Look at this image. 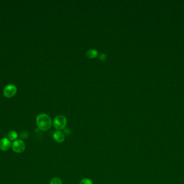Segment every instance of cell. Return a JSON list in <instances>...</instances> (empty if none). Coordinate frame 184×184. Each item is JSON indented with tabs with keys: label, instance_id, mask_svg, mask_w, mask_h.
<instances>
[{
	"label": "cell",
	"instance_id": "6da1fadb",
	"mask_svg": "<svg viewBox=\"0 0 184 184\" xmlns=\"http://www.w3.org/2000/svg\"><path fill=\"white\" fill-rule=\"evenodd\" d=\"M36 123L39 129L43 131H48L53 125L51 117L45 113H40L37 116Z\"/></svg>",
	"mask_w": 184,
	"mask_h": 184
},
{
	"label": "cell",
	"instance_id": "7a4b0ae2",
	"mask_svg": "<svg viewBox=\"0 0 184 184\" xmlns=\"http://www.w3.org/2000/svg\"><path fill=\"white\" fill-rule=\"evenodd\" d=\"M67 125V119L63 115H58L54 118L53 121V125L57 130L62 131Z\"/></svg>",
	"mask_w": 184,
	"mask_h": 184
},
{
	"label": "cell",
	"instance_id": "3957f363",
	"mask_svg": "<svg viewBox=\"0 0 184 184\" xmlns=\"http://www.w3.org/2000/svg\"><path fill=\"white\" fill-rule=\"evenodd\" d=\"M17 92V87L16 86L10 84L5 87L3 90V95L7 98H11L14 97Z\"/></svg>",
	"mask_w": 184,
	"mask_h": 184
},
{
	"label": "cell",
	"instance_id": "277c9868",
	"mask_svg": "<svg viewBox=\"0 0 184 184\" xmlns=\"http://www.w3.org/2000/svg\"><path fill=\"white\" fill-rule=\"evenodd\" d=\"M12 149L15 152L20 153L25 150V144L23 141L21 139H17L13 143Z\"/></svg>",
	"mask_w": 184,
	"mask_h": 184
},
{
	"label": "cell",
	"instance_id": "5b68a950",
	"mask_svg": "<svg viewBox=\"0 0 184 184\" xmlns=\"http://www.w3.org/2000/svg\"><path fill=\"white\" fill-rule=\"evenodd\" d=\"M11 143L8 138H4L0 141V150L3 151L8 150L11 147Z\"/></svg>",
	"mask_w": 184,
	"mask_h": 184
},
{
	"label": "cell",
	"instance_id": "8992f818",
	"mask_svg": "<svg viewBox=\"0 0 184 184\" xmlns=\"http://www.w3.org/2000/svg\"><path fill=\"white\" fill-rule=\"evenodd\" d=\"M53 139L58 143H62L65 139V135L64 132L60 130H57L53 133Z\"/></svg>",
	"mask_w": 184,
	"mask_h": 184
},
{
	"label": "cell",
	"instance_id": "52a82bcc",
	"mask_svg": "<svg viewBox=\"0 0 184 184\" xmlns=\"http://www.w3.org/2000/svg\"><path fill=\"white\" fill-rule=\"evenodd\" d=\"M97 54H98L97 51L95 49H91L89 50H88L87 53H86L87 57H88L89 58H94V57H97Z\"/></svg>",
	"mask_w": 184,
	"mask_h": 184
},
{
	"label": "cell",
	"instance_id": "ba28073f",
	"mask_svg": "<svg viewBox=\"0 0 184 184\" xmlns=\"http://www.w3.org/2000/svg\"><path fill=\"white\" fill-rule=\"evenodd\" d=\"M8 136L10 141H16L18 137V134L15 131H10L8 133Z\"/></svg>",
	"mask_w": 184,
	"mask_h": 184
},
{
	"label": "cell",
	"instance_id": "9c48e42d",
	"mask_svg": "<svg viewBox=\"0 0 184 184\" xmlns=\"http://www.w3.org/2000/svg\"><path fill=\"white\" fill-rule=\"evenodd\" d=\"M50 184H63V182L59 177H54L51 180Z\"/></svg>",
	"mask_w": 184,
	"mask_h": 184
},
{
	"label": "cell",
	"instance_id": "30bf717a",
	"mask_svg": "<svg viewBox=\"0 0 184 184\" xmlns=\"http://www.w3.org/2000/svg\"><path fill=\"white\" fill-rule=\"evenodd\" d=\"M79 184H94L92 180L89 178H83L80 180Z\"/></svg>",
	"mask_w": 184,
	"mask_h": 184
},
{
	"label": "cell",
	"instance_id": "8fae6325",
	"mask_svg": "<svg viewBox=\"0 0 184 184\" xmlns=\"http://www.w3.org/2000/svg\"><path fill=\"white\" fill-rule=\"evenodd\" d=\"M106 55L105 54H104V53H102V54H101V55H100V56H99V58H100L101 60H102V61H105V60H106Z\"/></svg>",
	"mask_w": 184,
	"mask_h": 184
}]
</instances>
